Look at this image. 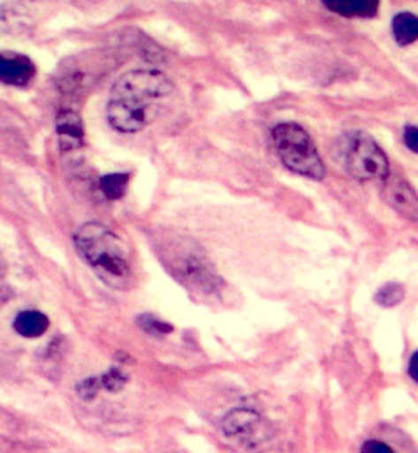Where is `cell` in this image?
<instances>
[{
	"label": "cell",
	"instance_id": "6da1fadb",
	"mask_svg": "<svg viewBox=\"0 0 418 453\" xmlns=\"http://www.w3.org/2000/svg\"><path fill=\"white\" fill-rule=\"evenodd\" d=\"M173 84L159 71H133L111 88L107 117L121 133L144 130L159 115V102L171 97Z\"/></svg>",
	"mask_w": 418,
	"mask_h": 453
},
{
	"label": "cell",
	"instance_id": "5b68a950",
	"mask_svg": "<svg viewBox=\"0 0 418 453\" xmlns=\"http://www.w3.org/2000/svg\"><path fill=\"white\" fill-rule=\"evenodd\" d=\"M345 167L358 180H383L389 175L386 154L365 134L354 136L345 156Z\"/></svg>",
	"mask_w": 418,
	"mask_h": 453
},
{
	"label": "cell",
	"instance_id": "9a60e30c",
	"mask_svg": "<svg viewBox=\"0 0 418 453\" xmlns=\"http://www.w3.org/2000/svg\"><path fill=\"white\" fill-rule=\"evenodd\" d=\"M138 324H140L141 329L146 331L148 334L165 335L171 334L173 331V327L171 324L165 323V321H162V319H157V318L152 316V314L140 316V318H138Z\"/></svg>",
	"mask_w": 418,
	"mask_h": 453
},
{
	"label": "cell",
	"instance_id": "2e32d148",
	"mask_svg": "<svg viewBox=\"0 0 418 453\" xmlns=\"http://www.w3.org/2000/svg\"><path fill=\"white\" fill-rule=\"evenodd\" d=\"M126 381H128V378L125 377V373L119 372L118 368H113L103 377L98 378L100 388H105L108 391H118L126 385Z\"/></svg>",
	"mask_w": 418,
	"mask_h": 453
},
{
	"label": "cell",
	"instance_id": "7a4b0ae2",
	"mask_svg": "<svg viewBox=\"0 0 418 453\" xmlns=\"http://www.w3.org/2000/svg\"><path fill=\"white\" fill-rule=\"evenodd\" d=\"M75 248L98 279L115 290H128L133 283L126 250L119 239L100 223H86L77 229Z\"/></svg>",
	"mask_w": 418,
	"mask_h": 453
},
{
	"label": "cell",
	"instance_id": "e0dca14e",
	"mask_svg": "<svg viewBox=\"0 0 418 453\" xmlns=\"http://www.w3.org/2000/svg\"><path fill=\"white\" fill-rule=\"evenodd\" d=\"M13 19V0H0V28H7Z\"/></svg>",
	"mask_w": 418,
	"mask_h": 453
},
{
	"label": "cell",
	"instance_id": "8992f818",
	"mask_svg": "<svg viewBox=\"0 0 418 453\" xmlns=\"http://www.w3.org/2000/svg\"><path fill=\"white\" fill-rule=\"evenodd\" d=\"M223 429L229 437L247 445L248 442H257V439L263 437L262 419L254 411H232L223 422Z\"/></svg>",
	"mask_w": 418,
	"mask_h": 453
},
{
	"label": "cell",
	"instance_id": "ac0fdd59",
	"mask_svg": "<svg viewBox=\"0 0 418 453\" xmlns=\"http://www.w3.org/2000/svg\"><path fill=\"white\" fill-rule=\"evenodd\" d=\"M361 453H396L387 443L381 441H366L361 447Z\"/></svg>",
	"mask_w": 418,
	"mask_h": 453
},
{
	"label": "cell",
	"instance_id": "7c38bea8",
	"mask_svg": "<svg viewBox=\"0 0 418 453\" xmlns=\"http://www.w3.org/2000/svg\"><path fill=\"white\" fill-rule=\"evenodd\" d=\"M392 32L397 43L402 46L414 43L418 35L417 17L414 13H399L392 22Z\"/></svg>",
	"mask_w": 418,
	"mask_h": 453
},
{
	"label": "cell",
	"instance_id": "52a82bcc",
	"mask_svg": "<svg viewBox=\"0 0 418 453\" xmlns=\"http://www.w3.org/2000/svg\"><path fill=\"white\" fill-rule=\"evenodd\" d=\"M384 198L387 203L396 210L399 215L410 221L418 219V198L415 190L400 177L387 179L384 185Z\"/></svg>",
	"mask_w": 418,
	"mask_h": 453
},
{
	"label": "cell",
	"instance_id": "4fadbf2b",
	"mask_svg": "<svg viewBox=\"0 0 418 453\" xmlns=\"http://www.w3.org/2000/svg\"><path fill=\"white\" fill-rule=\"evenodd\" d=\"M129 173H108L100 180V190L108 200H119L128 190Z\"/></svg>",
	"mask_w": 418,
	"mask_h": 453
},
{
	"label": "cell",
	"instance_id": "3957f363",
	"mask_svg": "<svg viewBox=\"0 0 418 453\" xmlns=\"http://www.w3.org/2000/svg\"><path fill=\"white\" fill-rule=\"evenodd\" d=\"M156 248L165 267L185 287L201 293H213L221 287L223 280L211 260L194 239L171 233L161 236Z\"/></svg>",
	"mask_w": 418,
	"mask_h": 453
},
{
	"label": "cell",
	"instance_id": "ba28073f",
	"mask_svg": "<svg viewBox=\"0 0 418 453\" xmlns=\"http://www.w3.org/2000/svg\"><path fill=\"white\" fill-rule=\"evenodd\" d=\"M36 74L32 59L17 53H0V84L28 86Z\"/></svg>",
	"mask_w": 418,
	"mask_h": 453
},
{
	"label": "cell",
	"instance_id": "ffe728a7",
	"mask_svg": "<svg viewBox=\"0 0 418 453\" xmlns=\"http://www.w3.org/2000/svg\"><path fill=\"white\" fill-rule=\"evenodd\" d=\"M418 354L417 352H414L412 357H410V360H408V375L410 378L414 380V381H417L418 380Z\"/></svg>",
	"mask_w": 418,
	"mask_h": 453
},
{
	"label": "cell",
	"instance_id": "44dd1931",
	"mask_svg": "<svg viewBox=\"0 0 418 453\" xmlns=\"http://www.w3.org/2000/svg\"><path fill=\"white\" fill-rule=\"evenodd\" d=\"M4 272H5V264H4V259H2V254H0V277L4 275Z\"/></svg>",
	"mask_w": 418,
	"mask_h": 453
},
{
	"label": "cell",
	"instance_id": "d6986e66",
	"mask_svg": "<svg viewBox=\"0 0 418 453\" xmlns=\"http://www.w3.org/2000/svg\"><path fill=\"white\" fill-rule=\"evenodd\" d=\"M404 140H406V144H407V148L410 151L417 152L418 136L417 128H415V127H407V128H406V131H404Z\"/></svg>",
	"mask_w": 418,
	"mask_h": 453
},
{
	"label": "cell",
	"instance_id": "9c48e42d",
	"mask_svg": "<svg viewBox=\"0 0 418 453\" xmlns=\"http://www.w3.org/2000/svg\"><path fill=\"white\" fill-rule=\"evenodd\" d=\"M56 133L63 151H74L84 144L82 119L71 110H63L56 117Z\"/></svg>",
	"mask_w": 418,
	"mask_h": 453
},
{
	"label": "cell",
	"instance_id": "30bf717a",
	"mask_svg": "<svg viewBox=\"0 0 418 453\" xmlns=\"http://www.w3.org/2000/svg\"><path fill=\"white\" fill-rule=\"evenodd\" d=\"M329 11L348 19H369L379 11L381 0H323Z\"/></svg>",
	"mask_w": 418,
	"mask_h": 453
},
{
	"label": "cell",
	"instance_id": "8fae6325",
	"mask_svg": "<svg viewBox=\"0 0 418 453\" xmlns=\"http://www.w3.org/2000/svg\"><path fill=\"white\" fill-rule=\"evenodd\" d=\"M15 331L23 337H40L49 327V319L40 311H23L15 318Z\"/></svg>",
	"mask_w": 418,
	"mask_h": 453
},
{
	"label": "cell",
	"instance_id": "5bb4252c",
	"mask_svg": "<svg viewBox=\"0 0 418 453\" xmlns=\"http://www.w3.org/2000/svg\"><path fill=\"white\" fill-rule=\"evenodd\" d=\"M406 288L397 281H389L376 293L375 302L383 308H394L404 302Z\"/></svg>",
	"mask_w": 418,
	"mask_h": 453
},
{
	"label": "cell",
	"instance_id": "277c9868",
	"mask_svg": "<svg viewBox=\"0 0 418 453\" xmlns=\"http://www.w3.org/2000/svg\"><path fill=\"white\" fill-rule=\"evenodd\" d=\"M271 134L279 159L290 171L314 180L325 177L323 162L308 131L296 123H281Z\"/></svg>",
	"mask_w": 418,
	"mask_h": 453
}]
</instances>
